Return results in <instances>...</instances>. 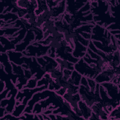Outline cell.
<instances>
[{
	"label": "cell",
	"mask_w": 120,
	"mask_h": 120,
	"mask_svg": "<svg viewBox=\"0 0 120 120\" xmlns=\"http://www.w3.org/2000/svg\"><path fill=\"white\" fill-rule=\"evenodd\" d=\"M8 54L9 61L16 65L22 66L24 64V61L22 57L23 54L21 52H15L14 50H9L6 52Z\"/></svg>",
	"instance_id": "5"
},
{
	"label": "cell",
	"mask_w": 120,
	"mask_h": 120,
	"mask_svg": "<svg viewBox=\"0 0 120 120\" xmlns=\"http://www.w3.org/2000/svg\"><path fill=\"white\" fill-rule=\"evenodd\" d=\"M66 91H67V88L65 87H62L59 90L55 91V92L59 95L61 97H63L64 95V94L66 93Z\"/></svg>",
	"instance_id": "15"
},
{
	"label": "cell",
	"mask_w": 120,
	"mask_h": 120,
	"mask_svg": "<svg viewBox=\"0 0 120 120\" xmlns=\"http://www.w3.org/2000/svg\"><path fill=\"white\" fill-rule=\"evenodd\" d=\"M75 47L72 52V55L76 58H82L87 52L88 47L76 40H74Z\"/></svg>",
	"instance_id": "4"
},
{
	"label": "cell",
	"mask_w": 120,
	"mask_h": 120,
	"mask_svg": "<svg viewBox=\"0 0 120 120\" xmlns=\"http://www.w3.org/2000/svg\"><path fill=\"white\" fill-rule=\"evenodd\" d=\"M0 93H1L3 90H5L6 88V84L4 81L1 80L0 81Z\"/></svg>",
	"instance_id": "17"
},
{
	"label": "cell",
	"mask_w": 120,
	"mask_h": 120,
	"mask_svg": "<svg viewBox=\"0 0 120 120\" xmlns=\"http://www.w3.org/2000/svg\"><path fill=\"white\" fill-rule=\"evenodd\" d=\"M87 79L88 85H89L90 91L94 92L97 83L96 82L94 79L87 78Z\"/></svg>",
	"instance_id": "12"
},
{
	"label": "cell",
	"mask_w": 120,
	"mask_h": 120,
	"mask_svg": "<svg viewBox=\"0 0 120 120\" xmlns=\"http://www.w3.org/2000/svg\"><path fill=\"white\" fill-rule=\"evenodd\" d=\"M55 59L58 63L59 67L61 70H63L64 68H67L72 71L74 70V64L59 57H56Z\"/></svg>",
	"instance_id": "7"
},
{
	"label": "cell",
	"mask_w": 120,
	"mask_h": 120,
	"mask_svg": "<svg viewBox=\"0 0 120 120\" xmlns=\"http://www.w3.org/2000/svg\"><path fill=\"white\" fill-rule=\"evenodd\" d=\"M78 93L82 100L85 102L89 106L91 107L95 103H97L94 92H91L89 88L82 85H79Z\"/></svg>",
	"instance_id": "2"
},
{
	"label": "cell",
	"mask_w": 120,
	"mask_h": 120,
	"mask_svg": "<svg viewBox=\"0 0 120 120\" xmlns=\"http://www.w3.org/2000/svg\"><path fill=\"white\" fill-rule=\"evenodd\" d=\"M74 70L82 76L91 79H94L98 75L82 58L80 59L79 61L74 64Z\"/></svg>",
	"instance_id": "1"
},
{
	"label": "cell",
	"mask_w": 120,
	"mask_h": 120,
	"mask_svg": "<svg viewBox=\"0 0 120 120\" xmlns=\"http://www.w3.org/2000/svg\"><path fill=\"white\" fill-rule=\"evenodd\" d=\"M78 106L82 113V118L84 120H89L92 112L91 107L89 106L85 102L82 100L78 102Z\"/></svg>",
	"instance_id": "6"
},
{
	"label": "cell",
	"mask_w": 120,
	"mask_h": 120,
	"mask_svg": "<svg viewBox=\"0 0 120 120\" xmlns=\"http://www.w3.org/2000/svg\"><path fill=\"white\" fill-rule=\"evenodd\" d=\"M27 105L21 103L19 105H15L12 114L16 117H20L24 113Z\"/></svg>",
	"instance_id": "9"
},
{
	"label": "cell",
	"mask_w": 120,
	"mask_h": 120,
	"mask_svg": "<svg viewBox=\"0 0 120 120\" xmlns=\"http://www.w3.org/2000/svg\"><path fill=\"white\" fill-rule=\"evenodd\" d=\"M0 120H21L20 117H16L14 116L12 113H7L3 117L0 118Z\"/></svg>",
	"instance_id": "13"
},
{
	"label": "cell",
	"mask_w": 120,
	"mask_h": 120,
	"mask_svg": "<svg viewBox=\"0 0 120 120\" xmlns=\"http://www.w3.org/2000/svg\"><path fill=\"white\" fill-rule=\"evenodd\" d=\"M0 118L3 117L7 113V112H6V111L5 107H0Z\"/></svg>",
	"instance_id": "18"
},
{
	"label": "cell",
	"mask_w": 120,
	"mask_h": 120,
	"mask_svg": "<svg viewBox=\"0 0 120 120\" xmlns=\"http://www.w3.org/2000/svg\"><path fill=\"white\" fill-rule=\"evenodd\" d=\"M38 80L35 77H32L30 79L26 84L23 87V88H29V89H34L37 87V82Z\"/></svg>",
	"instance_id": "11"
},
{
	"label": "cell",
	"mask_w": 120,
	"mask_h": 120,
	"mask_svg": "<svg viewBox=\"0 0 120 120\" xmlns=\"http://www.w3.org/2000/svg\"><path fill=\"white\" fill-rule=\"evenodd\" d=\"M120 105L113 108L109 114L108 119L120 120Z\"/></svg>",
	"instance_id": "10"
},
{
	"label": "cell",
	"mask_w": 120,
	"mask_h": 120,
	"mask_svg": "<svg viewBox=\"0 0 120 120\" xmlns=\"http://www.w3.org/2000/svg\"><path fill=\"white\" fill-rule=\"evenodd\" d=\"M82 76L78 72L74 70L72 71L70 78L68 80V82L70 84L79 86Z\"/></svg>",
	"instance_id": "8"
},
{
	"label": "cell",
	"mask_w": 120,
	"mask_h": 120,
	"mask_svg": "<svg viewBox=\"0 0 120 120\" xmlns=\"http://www.w3.org/2000/svg\"><path fill=\"white\" fill-rule=\"evenodd\" d=\"M106 90L109 97L115 102L120 104V87L112 82H105L100 84Z\"/></svg>",
	"instance_id": "3"
},
{
	"label": "cell",
	"mask_w": 120,
	"mask_h": 120,
	"mask_svg": "<svg viewBox=\"0 0 120 120\" xmlns=\"http://www.w3.org/2000/svg\"><path fill=\"white\" fill-rule=\"evenodd\" d=\"M72 71H73L72 70H71L67 68L63 69L62 70L63 76L67 80H68L69 78H70L71 75H72Z\"/></svg>",
	"instance_id": "14"
},
{
	"label": "cell",
	"mask_w": 120,
	"mask_h": 120,
	"mask_svg": "<svg viewBox=\"0 0 120 120\" xmlns=\"http://www.w3.org/2000/svg\"><path fill=\"white\" fill-rule=\"evenodd\" d=\"M80 84L82 85H83V86H85V87H86L87 88H89L87 78L84 77V76H82V78L81 80Z\"/></svg>",
	"instance_id": "16"
}]
</instances>
